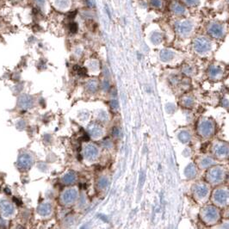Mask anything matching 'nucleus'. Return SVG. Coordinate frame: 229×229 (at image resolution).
<instances>
[{
    "mask_svg": "<svg viewBox=\"0 0 229 229\" xmlns=\"http://www.w3.org/2000/svg\"><path fill=\"white\" fill-rule=\"evenodd\" d=\"M171 9L175 14H178V15H184L186 12L185 8L178 3H173L171 4Z\"/></svg>",
    "mask_w": 229,
    "mask_h": 229,
    "instance_id": "f3484780",
    "label": "nucleus"
},
{
    "mask_svg": "<svg viewBox=\"0 0 229 229\" xmlns=\"http://www.w3.org/2000/svg\"><path fill=\"white\" fill-rule=\"evenodd\" d=\"M117 106H118V103H117V101H116V100H113V102H112V107L114 108V109H116Z\"/></svg>",
    "mask_w": 229,
    "mask_h": 229,
    "instance_id": "2f4dec72",
    "label": "nucleus"
},
{
    "mask_svg": "<svg viewBox=\"0 0 229 229\" xmlns=\"http://www.w3.org/2000/svg\"><path fill=\"white\" fill-rule=\"evenodd\" d=\"M175 27L178 34L182 35H186L192 30L193 24L190 21H184L177 22L175 24Z\"/></svg>",
    "mask_w": 229,
    "mask_h": 229,
    "instance_id": "20e7f679",
    "label": "nucleus"
},
{
    "mask_svg": "<svg viewBox=\"0 0 229 229\" xmlns=\"http://www.w3.org/2000/svg\"><path fill=\"white\" fill-rule=\"evenodd\" d=\"M78 197V192L74 189H69L64 191L61 196V200L64 203L66 204H70L72 203Z\"/></svg>",
    "mask_w": 229,
    "mask_h": 229,
    "instance_id": "423d86ee",
    "label": "nucleus"
},
{
    "mask_svg": "<svg viewBox=\"0 0 229 229\" xmlns=\"http://www.w3.org/2000/svg\"><path fill=\"white\" fill-rule=\"evenodd\" d=\"M151 3H152V6L157 7V8H159V7L161 6V1L160 0H152L151 1Z\"/></svg>",
    "mask_w": 229,
    "mask_h": 229,
    "instance_id": "7c9ffc66",
    "label": "nucleus"
},
{
    "mask_svg": "<svg viewBox=\"0 0 229 229\" xmlns=\"http://www.w3.org/2000/svg\"><path fill=\"white\" fill-rule=\"evenodd\" d=\"M184 104L186 106V107H191L192 104H193V100L192 98H185L184 99Z\"/></svg>",
    "mask_w": 229,
    "mask_h": 229,
    "instance_id": "cd10ccee",
    "label": "nucleus"
},
{
    "mask_svg": "<svg viewBox=\"0 0 229 229\" xmlns=\"http://www.w3.org/2000/svg\"><path fill=\"white\" fill-rule=\"evenodd\" d=\"M36 1H37V3H38L39 4H43L44 2H45V0H36Z\"/></svg>",
    "mask_w": 229,
    "mask_h": 229,
    "instance_id": "473e14b6",
    "label": "nucleus"
},
{
    "mask_svg": "<svg viewBox=\"0 0 229 229\" xmlns=\"http://www.w3.org/2000/svg\"><path fill=\"white\" fill-rule=\"evenodd\" d=\"M215 152L218 156H224L228 154V146L223 143H218L215 146Z\"/></svg>",
    "mask_w": 229,
    "mask_h": 229,
    "instance_id": "2eb2a0df",
    "label": "nucleus"
},
{
    "mask_svg": "<svg viewBox=\"0 0 229 229\" xmlns=\"http://www.w3.org/2000/svg\"><path fill=\"white\" fill-rule=\"evenodd\" d=\"M214 129H215L214 124L209 120L202 121L198 126V131H199L200 134H202L203 136H205V137L210 136L214 133Z\"/></svg>",
    "mask_w": 229,
    "mask_h": 229,
    "instance_id": "f03ea898",
    "label": "nucleus"
},
{
    "mask_svg": "<svg viewBox=\"0 0 229 229\" xmlns=\"http://www.w3.org/2000/svg\"><path fill=\"white\" fill-rule=\"evenodd\" d=\"M224 177V171L221 167H215L212 168L209 174H208V179L211 183H220Z\"/></svg>",
    "mask_w": 229,
    "mask_h": 229,
    "instance_id": "7ed1b4c3",
    "label": "nucleus"
},
{
    "mask_svg": "<svg viewBox=\"0 0 229 229\" xmlns=\"http://www.w3.org/2000/svg\"><path fill=\"white\" fill-rule=\"evenodd\" d=\"M84 153H85V156L86 157V159H94L95 158H97V156L98 154V149L95 145L90 144L85 147Z\"/></svg>",
    "mask_w": 229,
    "mask_h": 229,
    "instance_id": "f8f14e48",
    "label": "nucleus"
},
{
    "mask_svg": "<svg viewBox=\"0 0 229 229\" xmlns=\"http://www.w3.org/2000/svg\"><path fill=\"white\" fill-rule=\"evenodd\" d=\"M208 31L212 36L215 38H220L223 35V27L219 23L213 22L209 26Z\"/></svg>",
    "mask_w": 229,
    "mask_h": 229,
    "instance_id": "9d476101",
    "label": "nucleus"
},
{
    "mask_svg": "<svg viewBox=\"0 0 229 229\" xmlns=\"http://www.w3.org/2000/svg\"><path fill=\"white\" fill-rule=\"evenodd\" d=\"M228 190H217L215 191L214 194V199L215 201L221 205H223L228 203Z\"/></svg>",
    "mask_w": 229,
    "mask_h": 229,
    "instance_id": "1a4fd4ad",
    "label": "nucleus"
},
{
    "mask_svg": "<svg viewBox=\"0 0 229 229\" xmlns=\"http://www.w3.org/2000/svg\"><path fill=\"white\" fill-rule=\"evenodd\" d=\"M87 88H88L91 91L94 92V91L97 90V88H98V84H97V82H96L95 80H91V81H90V82L87 84Z\"/></svg>",
    "mask_w": 229,
    "mask_h": 229,
    "instance_id": "a878e982",
    "label": "nucleus"
},
{
    "mask_svg": "<svg viewBox=\"0 0 229 229\" xmlns=\"http://www.w3.org/2000/svg\"><path fill=\"white\" fill-rule=\"evenodd\" d=\"M18 105L21 109L28 110L33 105V99L28 95H22L18 99Z\"/></svg>",
    "mask_w": 229,
    "mask_h": 229,
    "instance_id": "9b49d317",
    "label": "nucleus"
},
{
    "mask_svg": "<svg viewBox=\"0 0 229 229\" xmlns=\"http://www.w3.org/2000/svg\"><path fill=\"white\" fill-rule=\"evenodd\" d=\"M185 1V3H187V4H189V5H190V6H196V5H197L198 3H199V2H200V0H184Z\"/></svg>",
    "mask_w": 229,
    "mask_h": 229,
    "instance_id": "c85d7f7f",
    "label": "nucleus"
},
{
    "mask_svg": "<svg viewBox=\"0 0 229 229\" xmlns=\"http://www.w3.org/2000/svg\"><path fill=\"white\" fill-rule=\"evenodd\" d=\"M185 173L186 175L189 177V178H194L196 175V169L194 165H190L187 168H186V171H185Z\"/></svg>",
    "mask_w": 229,
    "mask_h": 229,
    "instance_id": "4be33fe9",
    "label": "nucleus"
},
{
    "mask_svg": "<svg viewBox=\"0 0 229 229\" xmlns=\"http://www.w3.org/2000/svg\"><path fill=\"white\" fill-rule=\"evenodd\" d=\"M161 41H162V35H161V34H159L158 32H155L152 35V41L154 44H159V43L161 42Z\"/></svg>",
    "mask_w": 229,
    "mask_h": 229,
    "instance_id": "b1692460",
    "label": "nucleus"
},
{
    "mask_svg": "<svg viewBox=\"0 0 229 229\" xmlns=\"http://www.w3.org/2000/svg\"><path fill=\"white\" fill-rule=\"evenodd\" d=\"M209 73L210 75L211 78H218L222 75V70L220 66H210L209 70Z\"/></svg>",
    "mask_w": 229,
    "mask_h": 229,
    "instance_id": "dca6fc26",
    "label": "nucleus"
},
{
    "mask_svg": "<svg viewBox=\"0 0 229 229\" xmlns=\"http://www.w3.org/2000/svg\"><path fill=\"white\" fill-rule=\"evenodd\" d=\"M0 211L3 216H10L14 213V207L13 205L9 203L5 199H1L0 200Z\"/></svg>",
    "mask_w": 229,
    "mask_h": 229,
    "instance_id": "0eeeda50",
    "label": "nucleus"
},
{
    "mask_svg": "<svg viewBox=\"0 0 229 229\" xmlns=\"http://www.w3.org/2000/svg\"><path fill=\"white\" fill-rule=\"evenodd\" d=\"M77 30H78V26H77V24H76L75 22H72V23L70 24V31H71L72 33H76Z\"/></svg>",
    "mask_w": 229,
    "mask_h": 229,
    "instance_id": "c756f323",
    "label": "nucleus"
},
{
    "mask_svg": "<svg viewBox=\"0 0 229 229\" xmlns=\"http://www.w3.org/2000/svg\"><path fill=\"white\" fill-rule=\"evenodd\" d=\"M107 185H108V180H107L105 178H102L99 180V182H98V186H99L100 188L104 189V188H105Z\"/></svg>",
    "mask_w": 229,
    "mask_h": 229,
    "instance_id": "bb28decb",
    "label": "nucleus"
},
{
    "mask_svg": "<svg viewBox=\"0 0 229 229\" xmlns=\"http://www.w3.org/2000/svg\"><path fill=\"white\" fill-rule=\"evenodd\" d=\"M212 163H213V159H212L211 158H208V157H206V158L203 159V160H202V162H201V165L203 166V167H208V166L211 165Z\"/></svg>",
    "mask_w": 229,
    "mask_h": 229,
    "instance_id": "393cba45",
    "label": "nucleus"
},
{
    "mask_svg": "<svg viewBox=\"0 0 229 229\" xmlns=\"http://www.w3.org/2000/svg\"><path fill=\"white\" fill-rule=\"evenodd\" d=\"M76 180V176L73 172H69L67 174H66L63 178H62V181L64 184H72L74 183Z\"/></svg>",
    "mask_w": 229,
    "mask_h": 229,
    "instance_id": "6ab92c4d",
    "label": "nucleus"
},
{
    "mask_svg": "<svg viewBox=\"0 0 229 229\" xmlns=\"http://www.w3.org/2000/svg\"><path fill=\"white\" fill-rule=\"evenodd\" d=\"M54 3L57 8L61 9H66L70 5V0H54Z\"/></svg>",
    "mask_w": 229,
    "mask_h": 229,
    "instance_id": "412c9836",
    "label": "nucleus"
},
{
    "mask_svg": "<svg viewBox=\"0 0 229 229\" xmlns=\"http://www.w3.org/2000/svg\"><path fill=\"white\" fill-rule=\"evenodd\" d=\"M52 211V206L50 203H42L39 206L38 208V213L42 215V216H46V215H48Z\"/></svg>",
    "mask_w": 229,
    "mask_h": 229,
    "instance_id": "4468645a",
    "label": "nucleus"
},
{
    "mask_svg": "<svg viewBox=\"0 0 229 229\" xmlns=\"http://www.w3.org/2000/svg\"><path fill=\"white\" fill-rule=\"evenodd\" d=\"M194 48L198 53H205L211 48V43L205 37H197L194 41Z\"/></svg>",
    "mask_w": 229,
    "mask_h": 229,
    "instance_id": "f257e3e1",
    "label": "nucleus"
},
{
    "mask_svg": "<svg viewBox=\"0 0 229 229\" xmlns=\"http://www.w3.org/2000/svg\"><path fill=\"white\" fill-rule=\"evenodd\" d=\"M179 139L183 142H188L190 140V134L187 131H183L179 133Z\"/></svg>",
    "mask_w": 229,
    "mask_h": 229,
    "instance_id": "5701e85b",
    "label": "nucleus"
},
{
    "mask_svg": "<svg viewBox=\"0 0 229 229\" xmlns=\"http://www.w3.org/2000/svg\"><path fill=\"white\" fill-rule=\"evenodd\" d=\"M203 216L204 220L207 221L208 222H213L218 219L219 213L215 208H214L212 206H209V207L204 209Z\"/></svg>",
    "mask_w": 229,
    "mask_h": 229,
    "instance_id": "39448f33",
    "label": "nucleus"
},
{
    "mask_svg": "<svg viewBox=\"0 0 229 229\" xmlns=\"http://www.w3.org/2000/svg\"><path fill=\"white\" fill-rule=\"evenodd\" d=\"M33 164V158L28 153H23L18 159V165L22 169H28Z\"/></svg>",
    "mask_w": 229,
    "mask_h": 229,
    "instance_id": "6e6552de",
    "label": "nucleus"
},
{
    "mask_svg": "<svg viewBox=\"0 0 229 229\" xmlns=\"http://www.w3.org/2000/svg\"><path fill=\"white\" fill-rule=\"evenodd\" d=\"M102 129L100 127L97 126V125H93L91 127H90V133L93 136V137H98L102 135Z\"/></svg>",
    "mask_w": 229,
    "mask_h": 229,
    "instance_id": "aec40b11",
    "label": "nucleus"
},
{
    "mask_svg": "<svg viewBox=\"0 0 229 229\" xmlns=\"http://www.w3.org/2000/svg\"><path fill=\"white\" fill-rule=\"evenodd\" d=\"M195 194L199 198H204L209 194V188L204 184H198L195 187Z\"/></svg>",
    "mask_w": 229,
    "mask_h": 229,
    "instance_id": "ddd939ff",
    "label": "nucleus"
},
{
    "mask_svg": "<svg viewBox=\"0 0 229 229\" xmlns=\"http://www.w3.org/2000/svg\"><path fill=\"white\" fill-rule=\"evenodd\" d=\"M174 57V53L171 50H162L160 53V58L163 61H169Z\"/></svg>",
    "mask_w": 229,
    "mask_h": 229,
    "instance_id": "a211bd4d",
    "label": "nucleus"
}]
</instances>
